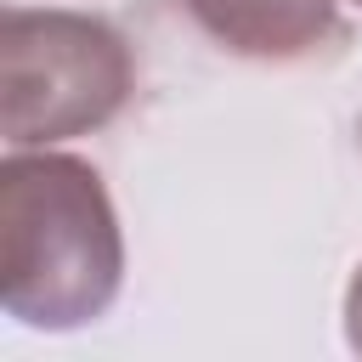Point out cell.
Here are the masks:
<instances>
[{"label": "cell", "instance_id": "1", "mask_svg": "<svg viewBox=\"0 0 362 362\" xmlns=\"http://www.w3.org/2000/svg\"><path fill=\"white\" fill-rule=\"evenodd\" d=\"M124 288V232L96 164L11 147L0 164V305L34 334L107 317Z\"/></svg>", "mask_w": 362, "mask_h": 362}, {"label": "cell", "instance_id": "2", "mask_svg": "<svg viewBox=\"0 0 362 362\" xmlns=\"http://www.w3.org/2000/svg\"><path fill=\"white\" fill-rule=\"evenodd\" d=\"M136 90L130 40L90 11L11 6L0 17V130L6 147H57L124 113Z\"/></svg>", "mask_w": 362, "mask_h": 362}, {"label": "cell", "instance_id": "3", "mask_svg": "<svg viewBox=\"0 0 362 362\" xmlns=\"http://www.w3.org/2000/svg\"><path fill=\"white\" fill-rule=\"evenodd\" d=\"M170 6L226 57L272 68L334 57L351 40L339 0H170Z\"/></svg>", "mask_w": 362, "mask_h": 362}, {"label": "cell", "instance_id": "4", "mask_svg": "<svg viewBox=\"0 0 362 362\" xmlns=\"http://www.w3.org/2000/svg\"><path fill=\"white\" fill-rule=\"evenodd\" d=\"M345 345L362 356V266H356L351 283H345Z\"/></svg>", "mask_w": 362, "mask_h": 362}, {"label": "cell", "instance_id": "5", "mask_svg": "<svg viewBox=\"0 0 362 362\" xmlns=\"http://www.w3.org/2000/svg\"><path fill=\"white\" fill-rule=\"evenodd\" d=\"M345 6H356V11H362V0H345Z\"/></svg>", "mask_w": 362, "mask_h": 362}, {"label": "cell", "instance_id": "6", "mask_svg": "<svg viewBox=\"0 0 362 362\" xmlns=\"http://www.w3.org/2000/svg\"><path fill=\"white\" fill-rule=\"evenodd\" d=\"M356 136H362V119H356Z\"/></svg>", "mask_w": 362, "mask_h": 362}]
</instances>
